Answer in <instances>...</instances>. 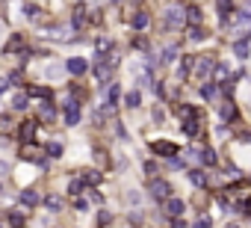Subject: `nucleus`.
Masks as SVG:
<instances>
[{"mask_svg": "<svg viewBox=\"0 0 251 228\" xmlns=\"http://www.w3.org/2000/svg\"><path fill=\"white\" fill-rule=\"evenodd\" d=\"M145 172H148V175H157V163L148 160V163H145Z\"/></svg>", "mask_w": 251, "mask_h": 228, "instance_id": "41", "label": "nucleus"}, {"mask_svg": "<svg viewBox=\"0 0 251 228\" xmlns=\"http://www.w3.org/2000/svg\"><path fill=\"white\" fill-rule=\"evenodd\" d=\"M0 131H12V119L9 116H0Z\"/></svg>", "mask_w": 251, "mask_h": 228, "instance_id": "36", "label": "nucleus"}, {"mask_svg": "<svg viewBox=\"0 0 251 228\" xmlns=\"http://www.w3.org/2000/svg\"><path fill=\"white\" fill-rule=\"evenodd\" d=\"M80 178H83L86 184H100V181H103V175H100L98 169H86V172H83Z\"/></svg>", "mask_w": 251, "mask_h": 228, "instance_id": "25", "label": "nucleus"}, {"mask_svg": "<svg viewBox=\"0 0 251 228\" xmlns=\"http://www.w3.org/2000/svg\"><path fill=\"white\" fill-rule=\"evenodd\" d=\"M9 107H12V110H18V113H21V110H27V92H15Z\"/></svg>", "mask_w": 251, "mask_h": 228, "instance_id": "22", "label": "nucleus"}, {"mask_svg": "<svg viewBox=\"0 0 251 228\" xmlns=\"http://www.w3.org/2000/svg\"><path fill=\"white\" fill-rule=\"evenodd\" d=\"M151 151H154L157 157H169V160H172V157H177L180 148H177L175 142H169V140H154V142H151Z\"/></svg>", "mask_w": 251, "mask_h": 228, "instance_id": "3", "label": "nucleus"}, {"mask_svg": "<svg viewBox=\"0 0 251 228\" xmlns=\"http://www.w3.org/2000/svg\"><path fill=\"white\" fill-rule=\"evenodd\" d=\"M45 151H48V157H62V151H65V148H62V142H56V140H53V142H48V145H45Z\"/></svg>", "mask_w": 251, "mask_h": 228, "instance_id": "28", "label": "nucleus"}, {"mask_svg": "<svg viewBox=\"0 0 251 228\" xmlns=\"http://www.w3.org/2000/svg\"><path fill=\"white\" fill-rule=\"evenodd\" d=\"M180 131H183L186 137H192V140H195V137H201V110L195 113V116H186V119H183Z\"/></svg>", "mask_w": 251, "mask_h": 228, "instance_id": "4", "label": "nucleus"}, {"mask_svg": "<svg viewBox=\"0 0 251 228\" xmlns=\"http://www.w3.org/2000/svg\"><path fill=\"white\" fill-rule=\"evenodd\" d=\"M148 193H151V199L154 201H169L172 199V184L169 181H163V178H151V184H148Z\"/></svg>", "mask_w": 251, "mask_h": 228, "instance_id": "1", "label": "nucleus"}, {"mask_svg": "<svg viewBox=\"0 0 251 228\" xmlns=\"http://www.w3.org/2000/svg\"><path fill=\"white\" fill-rule=\"evenodd\" d=\"M65 68H68L71 74H77V77H80V74H86V71H89V62H86L83 57H71V59L65 62Z\"/></svg>", "mask_w": 251, "mask_h": 228, "instance_id": "10", "label": "nucleus"}, {"mask_svg": "<svg viewBox=\"0 0 251 228\" xmlns=\"http://www.w3.org/2000/svg\"><path fill=\"white\" fill-rule=\"evenodd\" d=\"M195 65H198V59H195V57H180L177 77H180V80H186V77H189V71H195Z\"/></svg>", "mask_w": 251, "mask_h": 228, "instance_id": "11", "label": "nucleus"}, {"mask_svg": "<svg viewBox=\"0 0 251 228\" xmlns=\"http://www.w3.org/2000/svg\"><path fill=\"white\" fill-rule=\"evenodd\" d=\"M189 184H195V187H207L210 181H207V175H204V169H189Z\"/></svg>", "mask_w": 251, "mask_h": 228, "instance_id": "17", "label": "nucleus"}, {"mask_svg": "<svg viewBox=\"0 0 251 228\" xmlns=\"http://www.w3.org/2000/svg\"><path fill=\"white\" fill-rule=\"evenodd\" d=\"M189 39H192V42H204V39H207L204 27H201V24H198V27H189Z\"/></svg>", "mask_w": 251, "mask_h": 228, "instance_id": "29", "label": "nucleus"}, {"mask_svg": "<svg viewBox=\"0 0 251 228\" xmlns=\"http://www.w3.org/2000/svg\"><path fill=\"white\" fill-rule=\"evenodd\" d=\"M139 104H142V92H139V89H133V92H127V95H124V107L136 110Z\"/></svg>", "mask_w": 251, "mask_h": 228, "instance_id": "20", "label": "nucleus"}, {"mask_svg": "<svg viewBox=\"0 0 251 228\" xmlns=\"http://www.w3.org/2000/svg\"><path fill=\"white\" fill-rule=\"evenodd\" d=\"M83 184H86L83 178H80V181H71V184H68V193H71V196H77V193L83 190Z\"/></svg>", "mask_w": 251, "mask_h": 228, "instance_id": "33", "label": "nucleus"}, {"mask_svg": "<svg viewBox=\"0 0 251 228\" xmlns=\"http://www.w3.org/2000/svg\"><path fill=\"white\" fill-rule=\"evenodd\" d=\"M172 228H186V222H183V219L177 216V219H172Z\"/></svg>", "mask_w": 251, "mask_h": 228, "instance_id": "42", "label": "nucleus"}, {"mask_svg": "<svg viewBox=\"0 0 251 228\" xmlns=\"http://www.w3.org/2000/svg\"><path fill=\"white\" fill-rule=\"evenodd\" d=\"M130 24H133V30H139V33H142V30H145V27H148V24H151V15H148V12H142V9H139V12H136V15H133V21H130Z\"/></svg>", "mask_w": 251, "mask_h": 228, "instance_id": "16", "label": "nucleus"}, {"mask_svg": "<svg viewBox=\"0 0 251 228\" xmlns=\"http://www.w3.org/2000/svg\"><path fill=\"white\" fill-rule=\"evenodd\" d=\"M198 157H201V163H204V166H216V163H219V157L213 154V148H201V151H198Z\"/></svg>", "mask_w": 251, "mask_h": 228, "instance_id": "23", "label": "nucleus"}, {"mask_svg": "<svg viewBox=\"0 0 251 228\" xmlns=\"http://www.w3.org/2000/svg\"><path fill=\"white\" fill-rule=\"evenodd\" d=\"M195 228H213V225H210V216H198V219H195Z\"/></svg>", "mask_w": 251, "mask_h": 228, "instance_id": "35", "label": "nucleus"}, {"mask_svg": "<svg viewBox=\"0 0 251 228\" xmlns=\"http://www.w3.org/2000/svg\"><path fill=\"white\" fill-rule=\"evenodd\" d=\"M175 57H177V48H166L163 51V62H175Z\"/></svg>", "mask_w": 251, "mask_h": 228, "instance_id": "32", "label": "nucleus"}, {"mask_svg": "<svg viewBox=\"0 0 251 228\" xmlns=\"http://www.w3.org/2000/svg\"><path fill=\"white\" fill-rule=\"evenodd\" d=\"M39 122H45V125H53L56 122V107H53V101H42L39 104Z\"/></svg>", "mask_w": 251, "mask_h": 228, "instance_id": "6", "label": "nucleus"}, {"mask_svg": "<svg viewBox=\"0 0 251 228\" xmlns=\"http://www.w3.org/2000/svg\"><path fill=\"white\" fill-rule=\"evenodd\" d=\"M39 15V6L36 3H27V18H36Z\"/></svg>", "mask_w": 251, "mask_h": 228, "instance_id": "37", "label": "nucleus"}, {"mask_svg": "<svg viewBox=\"0 0 251 228\" xmlns=\"http://www.w3.org/2000/svg\"><path fill=\"white\" fill-rule=\"evenodd\" d=\"M118 95H121V89H118V83H112L109 89H106V101H103V110H115L118 107Z\"/></svg>", "mask_w": 251, "mask_h": 228, "instance_id": "12", "label": "nucleus"}, {"mask_svg": "<svg viewBox=\"0 0 251 228\" xmlns=\"http://www.w3.org/2000/svg\"><path fill=\"white\" fill-rule=\"evenodd\" d=\"M18 140H21L24 145H30V142L36 140V122H24V125H18Z\"/></svg>", "mask_w": 251, "mask_h": 228, "instance_id": "8", "label": "nucleus"}, {"mask_svg": "<svg viewBox=\"0 0 251 228\" xmlns=\"http://www.w3.org/2000/svg\"><path fill=\"white\" fill-rule=\"evenodd\" d=\"M0 228H3V225H0Z\"/></svg>", "mask_w": 251, "mask_h": 228, "instance_id": "47", "label": "nucleus"}, {"mask_svg": "<svg viewBox=\"0 0 251 228\" xmlns=\"http://www.w3.org/2000/svg\"><path fill=\"white\" fill-rule=\"evenodd\" d=\"M39 201H42V199H39L36 190H24V193H21V204H24V207H36Z\"/></svg>", "mask_w": 251, "mask_h": 228, "instance_id": "19", "label": "nucleus"}, {"mask_svg": "<svg viewBox=\"0 0 251 228\" xmlns=\"http://www.w3.org/2000/svg\"><path fill=\"white\" fill-rule=\"evenodd\" d=\"M77 122H80V101L77 98H68L65 101V125L74 128Z\"/></svg>", "mask_w": 251, "mask_h": 228, "instance_id": "5", "label": "nucleus"}, {"mask_svg": "<svg viewBox=\"0 0 251 228\" xmlns=\"http://www.w3.org/2000/svg\"><path fill=\"white\" fill-rule=\"evenodd\" d=\"M21 157H24V160H33V163H39L42 169H48V160H45V157H42V154H39V151H36L33 145H24V151H21Z\"/></svg>", "mask_w": 251, "mask_h": 228, "instance_id": "13", "label": "nucleus"}, {"mask_svg": "<svg viewBox=\"0 0 251 228\" xmlns=\"http://www.w3.org/2000/svg\"><path fill=\"white\" fill-rule=\"evenodd\" d=\"M130 225L139 228V225H142V213H130Z\"/></svg>", "mask_w": 251, "mask_h": 228, "instance_id": "38", "label": "nucleus"}, {"mask_svg": "<svg viewBox=\"0 0 251 228\" xmlns=\"http://www.w3.org/2000/svg\"><path fill=\"white\" fill-rule=\"evenodd\" d=\"M201 95H204L207 101H213V98L219 95V86H216V83H204V89H201Z\"/></svg>", "mask_w": 251, "mask_h": 228, "instance_id": "30", "label": "nucleus"}, {"mask_svg": "<svg viewBox=\"0 0 251 228\" xmlns=\"http://www.w3.org/2000/svg\"><path fill=\"white\" fill-rule=\"evenodd\" d=\"M213 68H216L213 57H201V59H198V65H195V74H198L201 80H207V77H213Z\"/></svg>", "mask_w": 251, "mask_h": 228, "instance_id": "7", "label": "nucleus"}, {"mask_svg": "<svg viewBox=\"0 0 251 228\" xmlns=\"http://www.w3.org/2000/svg\"><path fill=\"white\" fill-rule=\"evenodd\" d=\"M74 207H77V210H86V207H89V201H86V196H83V199H77V201H74Z\"/></svg>", "mask_w": 251, "mask_h": 228, "instance_id": "39", "label": "nucleus"}, {"mask_svg": "<svg viewBox=\"0 0 251 228\" xmlns=\"http://www.w3.org/2000/svg\"><path fill=\"white\" fill-rule=\"evenodd\" d=\"M225 228H239V222H227V225H225Z\"/></svg>", "mask_w": 251, "mask_h": 228, "instance_id": "44", "label": "nucleus"}, {"mask_svg": "<svg viewBox=\"0 0 251 228\" xmlns=\"http://www.w3.org/2000/svg\"><path fill=\"white\" fill-rule=\"evenodd\" d=\"M83 24H86V6H77L74 9V30H83Z\"/></svg>", "mask_w": 251, "mask_h": 228, "instance_id": "26", "label": "nucleus"}, {"mask_svg": "<svg viewBox=\"0 0 251 228\" xmlns=\"http://www.w3.org/2000/svg\"><path fill=\"white\" fill-rule=\"evenodd\" d=\"M6 169H9V166H6V163H3V160H0V175H3V172H6Z\"/></svg>", "mask_w": 251, "mask_h": 228, "instance_id": "43", "label": "nucleus"}, {"mask_svg": "<svg viewBox=\"0 0 251 228\" xmlns=\"http://www.w3.org/2000/svg\"><path fill=\"white\" fill-rule=\"evenodd\" d=\"M233 54H236L239 59H248V42H245V39H236V45H233Z\"/></svg>", "mask_w": 251, "mask_h": 228, "instance_id": "27", "label": "nucleus"}, {"mask_svg": "<svg viewBox=\"0 0 251 228\" xmlns=\"http://www.w3.org/2000/svg\"><path fill=\"white\" fill-rule=\"evenodd\" d=\"M86 199H89V201H95V204H103V196H100L98 190H92V193H89Z\"/></svg>", "mask_w": 251, "mask_h": 228, "instance_id": "34", "label": "nucleus"}, {"mask_svg": "<svg viewBox=\"0 0 251 228\" xmlns=\"http://www.w3.org/2000/svg\"><path fill=\"white\" fill-rule=\"evenodd\" d=\"M3 51H6V54H15V51H21V54H24V39H21V36H12V39L6 42V48H3Z\"/></svg>", "mask_w": 251, "mask_h": 228, "instance_id": "21", "label": "nucleus"}, {"mask_svg": "<svg viewBox=\"0 0 251 228\" xmlns=\"http://www.w3.org/2000/svg\"><path fill=\"white\" fill-rule=\"evenodd\" d=\"M109 51H112V42H109L106 36H100V39L95 42V54H98V59H103V57H109Z\"/></svg>", "mask_w": 251, "mask_h": 228, "instance_id": "15", "label": "nucleus"}, {"mask_svg": "<svg viewBox=\"0 0 251 228\" xmlns=\"http://www.w3.org/2000/svg\"><path fill=\"white\" fill-rule=\"evenodd\" d=\"M219 119H222V122H233V119H236V107H233V101L225 98V101L219 104Z\"/></svg>", "mask_w": 251, "mask_h": 228, "instance_id": "9", "label": "nucleus"}, {"mask_svg": "<svg viewBox=\"0 0 251 228\" xmlns=\"http://www.w3.org/2000/svg\"><path fill=\"white\" fill-rule=\"evenodd\" d=\"M186 21H189V27H198L201 24V9L198 6H189L186 9Z\"/></svg>", "mask_w": 251, "mask_h": 228, "instance_id": "24", "label": "nucleus"}, {"mask_svg": "<svg viewBox=\"0 0 251 228\" xmlns=\"http://www.w3.org/2000/svg\"><path fill=\"white\" fill-rule=\"evenodd\" d=\"M112 3H121V0H112Z\"/></svg>", "mask_w": 251, "mask_h": 228, "instance_id": "46", "label": "nucleus"}, {"mask_svg": "<svg viewBox=\"0 0 251 228\" xmlns=\"http://www.w3.org/2000/svg\"><path fill=\"white\" fill-rule=\"evenodd\" d=\"M163 18H166V27H169V30H177V27H183V21H186V9H180V6L172 3V6H166V15H163Z\"/></svg>", "mask_w": 251, "mask_h": 228, "instance_id": "2", "label": "nucleus"}, {"mask_svg": "<svg viewBox=\"0 0 251 228\" xmlns=\"http://www.w3.org/2000/svg\"><path fill=\"white\" fill-rule=\"evenodd\" d=\"M0 193H3V184H0Z\"/></svg>", "mask_w": 251, "mask_h": 228, "instance_id": "45", "label": "nucleus"}, {"mask_svg": "<svg viewBox=\"0 0 251 228\" xmlns=\"http://www.w3.org/2000/svg\"><path fill=\"white\" fill-rule=\"evenodd\" d=\"M6 219H9V225H12V228H24V225H27L24 210H9V213H6Z\"/></svg>", "mask_w": 251, "mask_h": 228, "instance_id": "18", "label": "nucleus"}, {"mask_svg": "<svg viewBox=\"0 0 251 228\" xmlns=\"http://www.w3.org/2000/svg\"><path fill=\"white\" fill-rule=\"evenodd\" d=\"M9 83H12V80H9V77H0V95H3V92H6V89H9Z\"/></svg>", "mask_w": 251, "mask_h": 228, "instance_id": "40", "label": "nucleus"}, {"mask_svg": "<svg viewBox=\"0 0 251 228\" xmlns=\"http://www.w3.org/2000/svg\"><path fill=\"white\" fill-rule=\"evenodd\" d=\"M48 207L50 210H62V199L59 196H48Z\"/></svg>", "mask_w": 251, "mask_h": 228, "instance_id": "31", "label": "nucleus"}, {"mask_svg": "<svg viewBox=\"0 0 251 228\" xmlns=\"http://www.w3.org/2000/svg\"><path fill=\"white\" fill-rule=\"evenodd\" d=\"M183 207H186V204H183V201H180V199H175V196H172V199H169V201H166V213H169V216H172V219H177V216H180V213H183Z\"/></svg>", "mask_w": 251, "mask_h": 228, "instance_id": "14", "label": "nucleus"}]
</instances>
